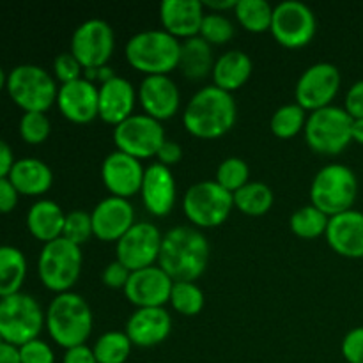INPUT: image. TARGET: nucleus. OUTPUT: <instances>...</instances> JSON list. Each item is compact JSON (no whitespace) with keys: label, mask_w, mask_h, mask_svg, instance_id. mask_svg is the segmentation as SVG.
Segmentation results:
<instances>
[{"label":"nucleus","mask_w":363,"mask_h":363,"mask_svg":"<svg viewBox=\"0 0 363 363\" xmlns=\"http://www.w3.org/2000/svg\"><path fill=\"white\" fill-rule=\"evenodd\" d=\"M344 108L353 119H363V78L354 82L346 94Z\"/></svg>","instance_id":"45"},{"label":"nucleus","mask_w":363,"mask_h":363,"mask_svg":"<svg viewBox=\"0 0 363 363\" xmlns=\"http://www.w3.org/2000/svg\"><path fill=\"white\" fill-rule=\"evenodd\" d=\"M353 117L344 106L328 105L312 110L305 123L303 133L308 147L321 155H339L353 140Z\"/></svg>","instance_id":"8"},{"label":"nucleus","mask_w":363,"mask_h":363,"mask_svg":"<svg viewBox=\"0 0 363 363\" xmlns=\"http://www.w3.org/2000/svg\"><path fill=\"white\" fill-rule=\"evenodd\" d=\"M92 233L101 241H119L135 223V208L128 199H101L91 211Z\"/></svg>","instance_id":"18"},{"label":"nucleus","mask_w":363,"mask_h":363,"mask_svg":"<svg viewBox=\"0 0 363 363\" xmlns=\"http://www.w3.org/2000/svg\"><path fill=\"white\" fill-rule=\"evenodd\" d=\"M130 275H131L130 269H128L123 262L116 259V261L108 262V264L105 266L101 279L106 287H112V289H124Z\"/></svg>","instance_id":"44"},{"label":"nucleus","mask_w":363,"mask_h":363,"mask_svg":"<svg viewBox=\"0 0 363 363\" xmlns=\"http://www.w3.org/2000/svg\"><path fill=\"white\" fill-rule=\"evenodd\" d=\"M165 140V128L162 121L147 113H131L113 128V142L117 149L138 160L158 155V149Z\"/></svg>","instance_id":"12"},{"label":"nucleus","mask_w":363,"mask_h":363,"mask_svg":"<svg viewBox=\"0 0 363 363\" xmlns=\"http://www.w3.org/2000/svg\"><path fill=\"white\" fill-rule=\"evenodd\" d=\"M138 99L144 113L158 121L170 119L179 110V87L169 74H147L138 87Z\"/></svg>","instance_id":"19"},{"label":"nucleus","mask_w":363,"mask_h":363,"mask_svg":"<svg viewBox=\"0 0 363 363\" xmlns=\"http://www.w3.org/2000/svg\"><path fill=\"white\" fill-rule=\"evenodd\" d=\"M20 360L21 363H55V353L48 342L34 339L20 346Z\"/></svg>","instance_id":"42"},{"label":"nucleus","mask_w":363,"mask_h":363,"mask_svg":"<svg viewBox=\"0 0 363 363\" xmlns=\"http://www.w3.org/2000/svg\"><path fill=\"white\" fill-rule=\"evenodd\" d=\"M351 137L358 144L363 145V119H353V128H351Z\"/></svg>","instance_id":"52"},{"label":"nucleus","mask_w":363,"mask_h":363,"mask_svg":"<svg viewBox=\"0 0 363 363\" xmlns=\"http://www.w3.org/2000/svg\"><path fill=\"white\" fill-rule=\"evenodd\" d=\"M172 330V318L165 307H140L126 321V335L131 344L151 347L163 342Z\"/></svg>","instance_id":"22"},{"label":"nucleus","mask_w":363,"mask_h":363,"mask_svg":"<svg viewBox=\"0 0 363 363\" xmlns=\"http://www.w3.org/2000/svg\"><path fill=\"white\" fill-rule=\"evenodd\" d=\"M18 131L27 144L38 145L50 137L52 123H50L46 112H23V116L20 117V124H18Z\"/></svg>","instance_id":"38"},{"label":"nucleus","mask_w":363,"mask_h":363,"mask_svg":"<svg viewBox=\"0 0 363 363\" xmlns=\"http://www.w3.org/2000/svg\"><path fill=\"white\" fill-rule=\"evenodd\" d=\"M234 14L247 30L264 32L272 27L273 6L266 0H238Z\"/></svg>","instance_id":"34"},{"label":"nucleus","mask_w":363,"mask_h":363,"mask_svg":"<svg viewBox=\"0 0 363 363\" xmlns=\"http://www.w3.org/2000/svg\"><path fill=\"white\" fill-rule=\"evenodd\" d=\"M234 206L248 216H261L272 209L273 190L262 181H248L245 186L234 191Z\"/></svg>","instance_id":"31"},{"label":"nucleus","mask_w":363,"mask_h":363,"mask_svg":"<svg viewBox=\"0 0 363 363\" xmlns=\"http://www.w3.org/2000/svg\"><path fill=\"white\" fill-rule=\"evenodd\" d=\"M158 162L163 163V165H172V163H177L181 158H183V147L177 144L176 140H170L167 138L162 144V147L158 149Z\"/></svg>","instance_id":"47"},{"label":"nucleus","mask_w":363,"mask_h":363,"mask_svg":"<svg viewBox=\"0 0 363 363\" xmlns=\"http://www.w3.org/2000/svg\"><path fill=\"white\" fill-rule=\"evenodd\" d=\"M62 363H98V360H96L92 347L82 344V346H74L66 350Z\"/></svg>","instance_id":"48"},{"label":"nucleus","mask_w":363,"mask_h":363,"mask_svg":"<svg viewBox=\"0 0 363 363\" xmlns=\"http://www.w3.org/2000/svg\"><path fill=\"white\" fill-rule=\"evenodd\" d=\"M14 162H16V160H14L13 149H11V145L0 137V179L9 176Z\"/></svg>","instance_id":"49"},{"label":"nucleus","mask_w":363,"mask_h":363,"mask_svg":"<svg viewBox=\"0 0 363 363\" xmlns=\"http://www.w3.org/2000/svg\"><path fill=\"white\" fill-rule=\"evenodd\" d=\"M269 30L286 48H301L314 39L318 20L312 7L301 0H282L273 6Z\"/></svg>","instance_id":"11"},{"label":"nucleus","mask_w":363,"mask_h":363,"mask_svg":"<svg viewBox=\"0 0 363 363\" xmlns=\"http://www.w3.org/2000/svg\"><path fill=\"white\" fill-rule=\"evenodd\" d=\"M66 213L55 201L39 199L27 211V229L35 240L48 243L62 236Z\"/></svg>","instance_id":"27"},{"label":"nucleus","mask_w":363,"mask_h":363,"mask_svg":"<svg viewBox=\"0 0 363 363\" xmlns=\"http://www.w3.org/2000/svg\"><path fill=\"white\" fill-rule=\"evenodd\" d=\"M204 7H209L213 13H222L225 9H234L238 4V0H206Z\"/></svg>","instance_id":"51"},{"label":"nucleus","mask_w":363,"mask_h":363,"mask_svg":"<svg viewBox=\"0 0 363 363\" xmlns=\"http://www.w3.org/2000/svg\"><path fill=\"white\" fill-rule=\"evenodd\" d=\"M7 94L23 112H46L57 101L55 77L38 64H20L7 73Z\"/></svg>","instance_id":"6"},{"label":"nucleus","mask_w":363,"mask_h":363,"mask_svg":"<svg viewBox=\"0 0 363 363\" xmlns=\"http://www.w3.org/2000/svg\"><path fill=\"white\" fill-rule=\"evenodd\" d=\"M6 84H7V74H6V71H4V67L0 66V91H2V89H6Z\"/></svg>","instance_id":"53"},{"label":"nucleus","mask_w":363,"mask_h":363,"mask_svg":"<svg viewBox=\"0 0 363 363\" xmlns=\"http://www.w3.org/2000/svg\"><path fill=\"white\" fill-rule=\"evenodd\" d=\"M131 67L147 74H169L179 66L181 41L165 28H145L128 39L124 46Z\"/></svg>","instance_id":"4"},{"label":"nucleus","mask_w":363,"mask_h":363,"mask_svg":"<svg viewBox=\"0 0 363 363\" xmlns=\"http://www.w3.org/2000/svg\"><path fill=\"white\" fill-rule=\"evenodd\" d=\"M145 209L155 216H165L172 211L177 197L176 179L172 170L163 163L155 162L144 170L140 188Z\"/></svg>","instance_id":"20"},{"label":"nucleus","mask_w":363,"mask_h":363,"mask_svg":"<svg viewBox=\"0 0 363 363\" xmlns=\"http://www.w3.org/2000/svg\"><path fill=\"white\" fill-rule=\"evenodd\" d=\"M4 342V339H2V335H0V344H2Z\"/></svg>","instance_id":"54"},{"label":"nucleus","mask_w":363,"mask_h":363,"mask_svg":"<svg viewBox=\"0 0 363 363\" xmlns=\"http://www.w3.org/2000/svg\"><path fill=\"white\" fill-rule=\"evenodd\" d=\"M57 106L73 123H91L98 117V85L85 77L59 85Z\"/></svg>","instance_id":"21"},{"label":"nucleus","mask_w":363,"mask_h":363,"mask_svg":"<svg viewBox=\"0 0 363 363\" xmlns=\"http://www.w3.org/2000/svg\"><path fill=\"white\" fill-rule=\"evenodd\" d=\"M18 199H20V194L11 183L9 177H2L0 179V213L6 215V213L13 211L18 206Z\"/></svg>","instance_id":"46"},{"label":"nucleus","mask_w":363,"mask_h":363,"mask_svg":"<svg viewBox=\"0 0 363 363\" xmlns=\"http://www.w3.org/2000/svg\"><path fill=\"white\" fill-rule=\"evenodd\" d=\"M144 170L140 160L116 149L103 160L101 179L110 195L128 199L140 191Z\"/></svg>","instance_id":"17"},{"label":"nucleus","mask_w":363,"mask_h":363,"mask_svg":"<svg viewBox=\"0 0 363 363\" xmlns=\"http://www.w3.org/2000/svg\"><path fill=\"white\" fill-rule=\"evenodd\" d=\"M92 218L91 213L84 209H73L66 213V222H64L62 238L69 240L74 245H84L92 236Z\"/></svg>","instance_id":"40"},{"label":"nucleus","mask_w":363,"mask_h":363,"mask_svg":"<svg viewBox=\"0 0 363 363\" xmlns=\"http://www.w3.org/2000/svg\"><path fill=\"white\" fill-rule=\"evenodd\" d=\"M116 46L112 25L103 18H89L74 28L69 52L80 60L84 69L106 66Z\"/></svg>","instance_id":"13"},{"label":"nucleus","mask_w":363,"mask_h":363,"mask_svg":"<svg viewBox=\"0 0 363 363\" xmlns=\"http://www.w3.org/2000/svg\"><path fill=\"white\" fill-rule=\"evenodd\" d=\"M45 326L59 346H82L92 332V311L82 294L67 291L50 301L45 312Z\"/></svg>","instance_id":"3"},{"label":"nucleus","mask_w":363,"mask_h":363,"mask_svg":"<svg viewBox=\"0 0 363 363\" xmlns=\"http://www.w3.org/2000/svg\"><path fill=\"white\" fill-rule=\"evenodd\" d=\"M208 238L197 227L176 225L163 234L158 266L174 282H195L209 264Z\"/></svg>","instance_id":"1"},{"label":"nucleus","mask_w":363,"mask_h":363,"mask_svg":"<svg viewBox=\"0 0 363 363\" xmlns=\"http://www.w3.org/2000/svg\"><path fill=\"white\" fill-rule=\"evenodd\" d=\"M174 280L160 268L158 264L131 272L124 294L137 308L140 307H163L169 303Z\"/></svg>","instance_id":"16"},{"label":"nucleus","mask_w":363,"mask_h":363,"mask_svg":"<svg viewBox=\"0 0 363 363\" xmlns=\"http://www.w3.org/2000/svg\"><path fill=\"white\" fill-rule=\"evenodd\" d=\"M0 363H21L20 347L9 342L0 344Z\"/></svg>","instance_id":"50"},{"label":"nucleus","mask_w":363,"mask_h":363,"mask_svg":"<svg viewBox=\"0 0 363 363\" xmlns=\"http://www.w3.org/2000/svg\"><path fill=\"white\" fill-rule=\"evenodd\" d=\"M252 69H254V62L247 52L227 50L215 59V66L211 71L213 82L216 87L233 92L245 85V82L250 78Z\"/></svg>","instance_id":"28"},{"label":"nucleus","mask_w":363,"mask_h":363,"mask_svg":"<svg viewBox=\"0 0 363 363\" xmlns=\"http://www.w3.org/2000/svg\"><path fill=\"white\" fill-rule=\"evenodd\" d=\"M234 208V197L215 179L191 184L183 199V209L188 220L197 227H216L229 218Z\"/></svg>","instance_id":"10"},{"label":"nucleus","mask_w":363,"mask_h":363,"mask_svg":"<svg viewBox=\"0 0 363 363\" xmlns=\"http://www.w3.org/2000/svg\"><path fill=\"white\" fill-rule=\"evenodd\" d=\"M216 183L222 184L230 194L240 190L250 181V167L240 156H227L216 169Z\"/></svg>","instance_id":"37"},{"label":"nucleus","mask_w":363,"mask_h":363,"mask_svg":"<svg viewBox=\"0 0 363 363\" xmlns=\"http://www.w3.org/2000/svg\"><path fill=\"white\" fill-rule=\"evenodd\" d=\"M11 183L20 195H43L52 188L53 172L46 162L39 158H20L14 162L9 176Z\"/></svg>","instance_id":"26"},{"label":"nucleus","mask_w":363,"mask_h":363,"mask_svg":"<svg viewBox=\"0 0 363 363\" xmlns=\"http://www.w3.org/2000/svg\"><path fill=\"white\" fill-rule=\"evenodd\" d=\"M163 234L151 222H135L116 243L117 261L130 272L147 268L158 262Z\"/></svg>","instance_id":"15"},{"label":"nucleus","mask_w":363,"mask_h":363,"mask_svg":"<svg viewBox=\"0 0 363 363\" xmlns=\"http://www.w3.org/2000/svg\"><path fill=\"white\" fill-rule=\"evenodd\" d=\"M215 66L213 59V48L204 38L194 35L181 43V57H179V69L190 80H201L208 77Z\"/></svg>","instance_id":"29"},{"label":"nucleus","mask_w":363,"mask_h":363,"mask_svg":"<svg viewBox=\"0 0 363 363\" xmlns=\"http://www.w3.org/2000/svg\"><path fill=\"white\" fill-rule=\"evenodd\" d=\"M84 255L80 245L57 238L43 245L38 259V273L43 286L53 293H67L80 277Z\"/></svg>","instance_id":"7"},{"label":"nucleus","mask_w":363,"mask_h":363,"mask_svg":"<svg viewBox=\"0 0 363 363\" xmlns=\"http://www.w3.org/2000/svg\"><path fill=\"white\" fill-rule=\"evenodd\" d=\"M357 195V174L344 163H328L321 167L312 179L311 204H314L328 216L353 209Z\"/></svg>","instance_id":"5"},{"label":"nucleus","mask_w":363,"mask_h":363,"mask_svg":"<svg viewBox=\"0 0 363 363\" xmlns=\"http://www.w3.org/2000/svg\"><path fill=\"white\" fill-rule=\"evenodd\" d=\"M340 71L333 62H314L300 74L294 87L298 105L305 110H318L332 105L340 89Z\"/></svg>","instance_id":"14"},{"label":"nucleus","mask_w":363,"mask_h":363,"mask_svg":"<svg viewBox=\"0 0 363 363\" xmlns=\"http://www.w3.org/2000/svg\"><path fill=\"white\" fill-rule=\"evenodd\" d=\"M84 66L80 60L73 55L71 52H62L55 57L53 60V74L60 84H67V82L78 80L84 77Z\"/></svg>","instance_id":"41"},{"label":"nucleus","mask_w":363,"mask_h":363,"mask_svg":"<svg viewBox=\"0 0 363 363\" xmlns=\"http://www.w3.org/2000/svg\"><path fill=\"white\" fill-rule=\"evenodd\" d=\"M45 326V311L39 301L27 293L0 298V335L4 342L20 347L39 339Z\"/></svg>","instance_id":"9"},{"label":"nucleus","mask_w":363,"mask_h":363,"mask_svg":"<svg viewBox=\"0 0 363 363\" xmlns=\"http://www.w3.org/2000/svg\"><path fill=\"white\" fill-rule=\"evenodd\" d=\"M238 105L233 92L213 85L201 87L190 99L183 112V124L194 137L218 138L234 126Z\"/></svg>","instance_id":"2"},{"label":"nucleus","mask_w":363,"mask_h":363,"mask_svg":"<svg viewBox=\"0 0 363 363\" xmlns=\"http://www.w3.org/2000/svg\"><path fill=\"white\" fill-rule=\"evenodd\" d=\"M137 91L128 78L112 77L98 87V116L105 123L117 126L133 113Z\"/></svg>","instance_id":"24"},{"label":"nucleus","mask_w":363,"mask_h":363,"mask_svg":"<svg viewBox=\"0 0 363 363\" xmlns=\"http://www.w3.org/2000/svg\"><path fill=\"white\" fill-rule=\"evenodd\" d=\"M169 303L183 315H197L204 307V293L195 282H174Z\"/></svg>","instance_id":"36"},{"label":"nucleus","mask_w":363,"mask_h":363,"mask_svg":"<svg viewBox=\"0 0 363 363\" xmlns=\"http://www.w3.org/2000/svg\"><path fill=\"white\" fill-rule=\"evenodd\" d=\"M201 38H204L209 45H223L230 41L234 35V23L222 13H206L202 20Z\"/></svg>","instance_id":"39"},{"label":"nucleus","mask_w":363,"mask_h":363,"mask_svg":"<svg viewBox=\"0 0 363 363\" xmlns=\"http://www.w3.org/2000/svg\"><path fill=\"white\" fill-rule=\"evenodd\" d=\"M307 110L301 105L294 103H286V105L279 106L273 112L272 121H269V128L273 133L280 138H291L303 131L305 123H307Z\"/></svg>","instance_id":"35"},{"label":"nucleus","mask_w":363,"mask_h":363,"mask_svg":"<svg viewBox=\"0 0 363 363\" xmlns=\"http://www.w3.org/2000/svg\"><path fill=\"white\" fill-rule=\"evenodd\" d=\"M131 340L126 332L110 330L98 337L94 347V357L98 363H124L131 353Z\"/></svg>","instance_id":"32"},{"label":"nucleus","mask_w":363,"mask_h":363,"mask_svg":"<svg viewBox=\"0 0 363 363\" xmlns=\"http://www.w3.org/2000/svg\"><path fill=\"white\" fill-rule=\"evenodd\" d=\"M326 241L342 257H363V211L347 209L330 216L326 227Z\"/></svg>","instance_id":"23"},{"label":"nucleus","mask_w":363,"mask_h":363,"mask_svg":"<svg viewBox=\"0 0 363 363\" xmlns=\"http://www.w3.org/2000/svg\"><path fill=\"white\" fill-rule=\"evenodd\" d=\"M27 279V257L13 245H0V298L21 293Z\"/></svg>","instance_id":"30"},{"label":"nucleus","mask_w":363,"mask_h":363,"mask_svg":"<svg viewBox=\"0 0 363 363\" xmlns=\"http://www.w3.org/2000/svg\"><path fill=\"white\" fill-rule=\"evenodd\" d=\"M340 350L347 363H363V326H354L344 335Z\"/></svg>","instance_id":"43"},{"label":"nucleus","mask_w":363,"mask_h":363,"mask_svg":"<svg viewBox=\"0 0 363 363\" xmlns=\"http://www.w3.org/2000/svg\"><path fill=\"white\" fill-rule=\"evenodd\" d=\"M204 14V4L201 0H163L160 4L163 28L177 39L199 35Z\"/></svg>","instance_id":"25"},{"label":"nucleus","mask_w":363,"mask_h":363,"mask_svg":"<svg viewBox=\"0 0 363 363\" xmlns=\"http://www.w3.org/2000/svg\"><path fill=\"white\" fill-rule=\"evenodd\" d=\"M328 220L330 216L325 215L321 209L315 208L314 204H307L298 208L291 215L289 227L296 236L305 238V240H312V238H318L326 233Z\"/></svg>","instance_id":"33"}]
</instances>
